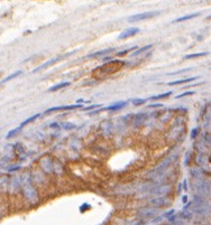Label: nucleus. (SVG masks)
<instances>
[{
    "instance_id": "obj_22",
    "label": "nucleus",
    "mask_w": 211,
    "mask_h": 225,
    "mask_svg": "<svg viewBox=\"0 0 211 225\" xmlns=\"http://www.w3.org/2000/svg\"><path fill=\"white\" fill-rule=\"evenodd\" d=\"M101 105L100 104H93V105H90V107H86V108H83V110L88 111V110H91V109H95V108H100Z\"/></svg>"
},
{
    "instance_id": "obj_19",
    "label": "nucleus",
    "mask_w": 211,
    "mask_h": 225,
    "mask_svg": "<svg viewBox=\"0 0 211 225\" xmlns=\"http://www.w3.org/2000/svg\"><path fill=\"white\" fill-rule=\"evenodd\" d=\"M146 101H147L146 99H134V100H133V104H134L135 107H138V105L144 104Z\"/></svg>"
},
{
    "instance_id": "obj_11",
    "label": "nucleus",
    "mask_w": 211,
    "mask_h": 225,
    "mask_svg": "<svg viewBox=\"0 0 211 225\" xmlns=\"http://www.w3.org/2000/svg\"><path fill=\"white\" fill-rule=\"evenodd\" d=\"M70 84H71L70 82H63V83L56 84V85H54L53 87L48 89V92H55V91H57V90H61V89H64L65 86H68Z\"/></svg>"
},
{
    "instance_id": "obj_24",
    "label": "nucleus",
    "mask_w": 211,
    "mask_h": 225,
    "mask_svg": "<svg viewBox=\"0 0 211 225\" xmlns=\"http://www.w3.org/2000/svg\"><path fill=\"white\" fill-rule=\"evenodd\" d=\"M174 212H175V211H174V209H172V211H169V213H166V214H164V216L169 217V215H172V214H174Z\"/></svg>"
},
{
    "instance_id": "obj_21",
    "label": "nucleus",
    "mask_w": 211,
    "mask_h": 225,
    "mask_svg": "<svg viewBox=\"0 0 211 225\" xmlns=\"http://www.w3.org/2000/svg\"><path fill=\"white\" fill-rule=\"evenodd\" d=\"M194 92L190 91V92H184V93H182V94H180V95H177L175 99H181V98H184V96H189V95H193Z\"/></svg>"
},
{
    "instance_id": "obj_12",
    "label": "nucleus",
    "mask_w": 211,
    "mask_h": 225,
    "mask_svg": "<svg viewBox=\"0 0 211 225\" xmlns=\"http://www.w3.org/2000/svg\"><path fill=\"white\" fill-rule=\"evenodd\" d=\"M208 55L207 52H203V53H195V54H190V55H185L183 59H194V58H198V57H202V56H205Z\"/></svg>"
},
{
    "instance_id": "obj_2",
    "label": "nucleus",
    "mask_w": 211,
    "mask_h": 225,
    "mask_svg": "<svg viewBox=\"0 0 211 225\" xmlns=\"http://www.w3.org/2000/svg\"><path fill=\"white\" fill-rule=\"evenodd\" d=\"M82 108V104H72V105H62V107H53V108L47 109L44 113L48 114L52 112H56V111H64V110H74V109Z\"/></svg>"
},
{
    "instance_id": "obj_17",
    "label": "nucleus",
    "mask_w": 211,
    "mask_h": 225,
    "mask_svg": "<svg viewBox=\"0 0 211 225\" xmlns=\"http://www.w3.org/2000/svg\"><path fill=\"white\" fill-rule=\"evenodd\" d=\"M180 216L182 217L183 219L189 221V219H191V218H192V213H191V212H189V211H183V212L180 214Z\"/></svg>"
},
{
    "instance_id": "obj_29",
    "label": "nucleus",
    "mask_w": 211,
    "mask_h": 225,
    "mask_svg": "<svg viewBox=\"0 0 211 225\" xmlns=\"http://www.w3.org/2000/svg\"><path fill=\"white\" fill-rule=\"evenodd\" d=\"M183 202H184V203L186 202V196H184V197H183Z\"/></svg>"
},
{
    "instance_id": "obj_1",
    "label": "nucleus",
    "mask_w": 211,
    "mask_h": 225,
    "mask_svg": "<svg viewBox=\"0 0 211 225\" xmlns=\"http://www.w3.org/2000/svg\"><path fill=\"white\" fill-rule=\"evenodd\" d=\"M158 14H160V11H148V12H143V14H137V15H133V16L128 17V21L129 23H136V21H140V20L151 19L153 17L157 16Z\"/></svg>"
},
{
    "instance_id": "obj_15",
    "label": "nucleus",
    "mask_w": 211,
    "mask_h": 225,
    "mask_svg": "<svg viewBox=\"0 0 211 225\" xmlns=\"http://www.w3.org/2000/svg\"><path fill=\"white\" fill-rule=\"evenodd\" d=\"M152 44H149V45H146V46H144V47H142V48H138V50H136V52H134L133 54H131V56H137V55H139V54H142V53H144L145 50H151L152 48Z\"/></svg>"
},
{
    "instance_id": "obj_5",
    "label": "nucleus",
    "mask_w": 211,
    "mask_h": 225,
    "mask_svg": "<svg viewBox=\"0 0 211 225\" xmlns=\"http://www.w3.org/2000/svg\"><path fill=\"white\" fill-rule=\"evenodd\" d=\"M127 104L126 101H121V102H118V103H115V104H111L107 108H101V111H106V110H109V111H117V110H120V109L125 108Z\"/></svg>"
},
{
    "instance_id": "obj_20",
    "label": "nucleus",
    "mask_w": 211,
    "mask_h": 225,
    "mask_svg": "<svg viewBox=\"0 0 211 225\" xmlns=\"http://www.w3.org/2000/svg\"><path fill=\"white\" fill-rule=\"evenodd\" d=\"M137 50V47H136V46H134V47H131L130 50H124V52H120V53H118L117 55H118V56H125V55H126V54H128L129 52H131V50Z\"/></svg>"
},
{
    "instance_id": "obj_10",
    "label": "nucleus",
    "mask_w": 211,
    "mask_h": 225,
    "mask_svg": "<svg viewBox=\"0 0 211 225\" xmlns=\"http://www.w3.org/2000/svg\"><path fill=\"white\" fill-rule=\"evenodd\" d=\"M41 117V113H36V114H34V116H32L30 118H28V119H26L25 121L21 123V125H19V127H21V128H24L25 125H29L30 122H33V121H35L36 119H38V118Z\"/></svg>"
},
{
    "instance_id": "obj_26",
    "label": "nucleus",
    "mask_w": 211,
    "mask_h": 225,
    "mask_svg": "<svg viewBox=\"0 0 211 225\" xmlns=\"http://www.w3.org/2000/svg\"><path fill=\"white\" fill-rule=\"evenodd\" d=\"M151 108H155V107H162V104L160 103H157V104H153V105H149Z\"/></svg>"
},
{
    "instance_id": "obj_14",
    "label": "nucleus",
    "mask_w": 211,
    "mask_h": 225,
    "mask_svg": "<svg viewBox=\"0 0 211 225\" xmlns=\"http://www.w3.org/2000/svg\"><path fill=\"white\" fill-rule=\"evenodd\" d=\"M172 94V92H166V93H162V94H158V95H154V96H151V98H148V99H146V100H160V99H165V98H167Z\"/></svg>"
},
{
    "instance_id": "obj_6",
    "label": "nucleus",
    "mask_w": 211,
    "mask_h": 225,
    "mask_svg": "<svg viewBox=\"0 0 211 225\" xmlns=\"http://www.w3.org/2000/svg\"><path fill=\"white\" fill-rule=\"evenodd\" d=\"M155 214H157V211L156 209H153V208H147V209H143V211H140V213H139V215L142 217H152L154 216Z\"/></svg>"
},
{
    "instance_id": "obj_13",
    "label": "nucleus",
    "mask_w": 211,
    "mask_h": 225,
    "mask_svg": "<svg viewBox=\"0 0 211 225\" xmlns=\"http://www.w3.org/2000/svg\"><path fill=\"white\" fill-rule=\"evenodd\" d=\"M21 74H23V72H21V71H17V72H15L14 74L9 75V76H7L6 78H3V80L0 82V84L7 83V82H9V81H10V80H14V78H16L17 76H19V75H21Z\"/></svg>"
},
{
    "instance_id": "obj_23",
    "label": "nucleus",
    "mask_w": 211,
    "mask_h": 225,
    "mask_svg": "<svg viewBox=\"0 0 211 225\" xmlns=\"http://www.w3.org/2000/svg\"><path fill=\"white\" fill-rule=\"evenodd\" d=\"M65 129H72V128H74V125H68V123H65V125H63Z\"/></svg>"
},
{
    "instance_id": "obj_8",
    "label": "nucleus",
    "mask_w": 211,
    "mask_h": 225,
    "mask_svg": "<svg viewBox=\"0 0 211 225\" xmlns=\"http://www.w3.org/2000/svg\"><path fill=\"white\" fill-rule=\"evenodd\" d=\"M198 76L195 77H187V78H182V80H177V81H173V82H169V85H180V84H184V83H189L191 81H194L196 80Z\"/></svg>"
},
{
    "instance_id": "obj_3",
    "label": "nucleus",
    "mask_w": 211,
    "mask_h": 225,
    "mask_svg": "<svg viewBox=\"0 0 211 225\" xmlns=\"http://www.w3.org/2000/svg\"><path fill=\"white\" fill-rule=\"evenodd\" d=\"M137 33H139V28H137V27L128 28L126 30H124L122 33H120V35L118 36V39H127V38H129V37L135 36Z\"/></svg>"
},
{
    "instance_id": "obj_18",
    "label": "nucleus",
    "mask_w": 211,
    "mask_h": 225,
    "mask_svg": "<svg viewBox=\"0 0 211 225\" xmlns=\"http://www.w3.org/2000/svg\"><path fill=\"white\" fill-rule=\"evenodd\" d=\"M19 130H21V127H18V128H15V129H12L11 131H9L8 134H7V139H10L11 137H14V136H16V134L19 132Z\"/></svg>"
},
{
    "instance_id": "obj_27",
    "label": "nucleus",
    "mask_w": 211,
    "mask_h": 225,
    "mask_svg": "<svg viewBox=\"0 0 211 225\" xmlns=\"http://www.w3.org/2000/svg\"><path fill=\"white\" fill-rule=\"evenodd\" d=\"M18 169H20V167H16V168H10V169H9V170H10V171H12V170H18Z\"/></svg>"
},
{
    "instance_id": "obj_9",
    "label": "nucleus",
    "mask_w": 211,
    "mask_h": 225,
    "mask_svg": "<svg viewBox=\"0 0 211 225\" xmlns=\"http://www.w3.org/2000/svg\"><path fill=\"white\" fill-rule=\"evenodd\" d=\"M112 50H99V52H95V53H92L90 55H88V58H95V57H99V56H103L106 54H108L109 52H111Z\"/></svg>"
},
{
    "instance_id": "obj_25",
    "label": "nucleus",
    "mask_w": 211,
    "mask_h": 225,
    "mask_svg": "<svg viewBox=\"0 0 211 225\" xmlns=\"http://www.w3.org/2000/svg\"><path fill=\"white\" fill-rule=\"evenodd\" d=\"M196 133H198V130H196V129H194V130H193V132L191 133V137H192V138H195V136H196Z\"/></svg>"
},
{
    "instance_id": "obj_4",
    "label": "nucleus",
    "mask_w": 211,
    "mask_h": 225,
    "mask_svg": "<svg viewBox=\"0 0 211 225\" xmlns=\"http://www.w3.org/2000/svg\"><path fill=\"white\" fill-rule=\"evenodd\" d=\"M62 57H63V56H61V57H56V58H53V59H51V61H48V62H46V63H44V64H42L41 66H38L37 68H35L34 71H33V73L41 72V71H43V69H45V68H47V67L52 66L53 64H55V63H57L59 61H61Z\"/></svg>"
},
{
    "instance_id": "obj_16",
    "label": "nucleus",
    "mask_w": 211,
    "mask_h": 225,
    "mask_svg": "<svg viewBox=\"0 0 211 225\" xmlns=\"http://www.w3.org/2000/svg\"><path fill=\"white\" fill-rule=\"evenodd\" d=\"M152 205L154 206H162L165 204V198L164 197H160V198H154V200H151Z\"/></svg>"
},
{
    "instance_id": "obj_28",
    "label": "nucleus",
    "mask_w": 211,
    "mask_h": 225,
    "mask_svg": "<svg viewBox=\"0 0 211 225\" xmlns=\"http://www.w3.org/2000/svg\"><path fill=\"white\" fill-rule=\"evenodd\" d=\"M52 128H54V127H56V128H59V125H56V123H54V125H51Z\"/></svg>"
},
{
    "instance_id": "obj_7",
    "label": "nucleus",
    "mask_w": 211,
    "mask_h": 225,
    "mask_svg": "<svg viewBox=\"0 0 211 225\" xmlns=\"http://www.w3.org/2000/svg\"><path fill=\"white\" fill-rule=\"evenodd\" d=\"M199 15H200V12H195V14H191V15H186V16L180 17V18H177V19H175V20L173 21V24H176V23H182V21H185V20H189V19H192V18L198 17Z\"/></svg>"
}]
</instances>
